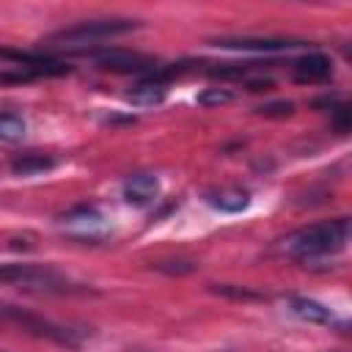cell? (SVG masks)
<instances>
[{
	"label": "cell",
	"instance_id": "6da1fadb",
	"mask_svg": "<svg viewBox=\"0 0 352 352\" xmlns=\"http://www.w3.org/2000/svg\"><path fill=\"white\" fill-rule=\"evenodd\" d=\"M346 242H349V220L338 217L330 223H319V226L294 231L292 236L283 239V250L300 261H311V258L338 253Z\"/></svg>",
	"mask_w": 352,
	"mask_h": 352
},
{
	"label": "cell",
	"instance_id": "7a4b0ae2",
	"mask_svg": "<svg viewBox=\"0 0 352 352\" xmlns=\"http://www.w3.org/2000/svg\"><path fill=\"white\" fill-rule=\"evenodd\" d=\"M135 28H138V22H132V19H88V22H80V25H72V28L52 33L50 41H55V44H94V41H104V38L129 33Z\"/></svg>",
	"mask_w": 352,
	"mask_h": 352
},
{
	"label": "cell",
	"instance_id": "3957f363",
	"mask_svg": "<svg viewBox=\"0 0 352 352\" xmlns=\"http://www.w3.org/2000/svg\"><path fill=\"white\" fill-rule=\"evenodd\" d=\"M60 226H63L69 234L80 236V239H102V236L110 231L107 217H104L96 206H77V209H72V212L60 220Z\"/></svg>",
	"mask_w": 352,
	"mask_h": 352
},
{
	"label": "cell",
	"instance_id": "277c9868",
	"mask_svg": "<svg viewBox=\"0 0 352 352\" xmlns=\"http://www.w3.org/2000/svg\"><path fill=\"white\" fill-rule=\"evenodd\" d=\"M91 58L102 66V69H113V72H132V74H148L154 69V60L138 52H126V50H102V52H91Z\"/></svg>",
	"mask_w": 352,
	"mask_h": 352
},
{
	"label": "cell",
	"instance_id": "5b68a950",
	"mask_svg": "<svg viewBox=\"0 0 352 352\" xmlns=\"http://www.w3.org/2000/svg\"><path fill=\"white\" fill-rule=\"evenodd\" d=\"M0 283H22V286H41L50 289L52 283H60L50 270L33 267V264H0Z\"/></svg>",
	"mask_w": 352,
	"mask_h": 352
},
{
	"label": "cell",
	"instance_id": "8992f818",
	"mask_svg": "<svg viewBox=\"0 0 352 352\" xmlns=\"http://www.w3.org/2000/svg\"><path fill=\"white\" fill-rule=\"evenodd\" d=\"M214 47H223V50H253V52H280V50L305 47V41H297V38H253V36H239V38H217Z\"/></svg>",
	"mask_w": 352,
	"mask_h": 352
},
{
	"label": "cell",
	"instance_id": "52a82bcc",
	"mask_svg": "<svg viewBox=\"0 0 352 352\" xmlns=\"http://www.w3.org/2000/svg\"><path fill=\"white\" fill-rule=\"evenodd\" d=\"M160 195V179L154 173H135L124 182V201L132 206H148Z\"/></svg>",
	"mask_w": 352,
	"mask_h": 352
},
{
	"label": "cell",
	"instance_id": "ba28073f",
	"mask_svg": "<svg viewBox=\"0 0 352 352\" xmlns=\"http://www.w3.org/2000/svg\"><path fill=\"white\" fill-rule=\"evenodd\" d=\"M206 204H209L212 209H217V212L234 214V212L248 209L250 192L242 190V187H220V190H209V192H206Z\"/></svg>",
	"mask_w": 352,
	"mask_h": 352
},
{
	"label": "cell",
	"instance_id": "9c48e42d",
	"mask_svg": "<svg viewBox=\"0 0 352 352\" xmlns=\"http://www.w3.org/2000/svg\"><path fill=\"white\" fill-rule=\"evenodd\" d=\"M289 311L294 316H300L302 322H311V324H333L336 322V314L327 305H322L316 300H308V297H292Z\"/></svg>",
	"mask_w": 352,
	"mask_h": 352
},
{
	"label": "cell",
	"instance_id": "30bf717a",
	"mask_svg": "<svg viewBox=\"0 0 352 352\" xmlns=\"http://www.w3.org/2000/svg\"><path fill=\"white\" fill-rule=\"evenodd\" d=\"M168 96L165 82H154V80H140L138 85H132V91H126V102L135 107H154L162 104Z\"/></svg>",
	"mask_w": 352,
	"mask_h": 352
},
{
	"label": "cell",
	"instance_id": "8fae6325",
	"mask_svg": "<svg viewBox=\"0 0 352 352\" xmlns=\"http://www.w3.org/2000/svg\"><path fill=\"white\" fill-rule=\"evenodd\" d=\"M294 72H297V80H324L333 74V63L322 52H308L294 63Z\"/></svg>",
	"mask_w": 352,
	"mask_h": 352
},
{
	"label": "cell",
	"instance_id": "7c38bea8",
	"mask_svg": "<svg viewBox=\"0 0 352 352\" xmlns=\"http://www.w3.org/2000/svg\"><path fill=\"white\" fill-rule=\"evenodd\" d=\"M50 168H55V160L47 154H22L11 162V170L16 176H33V173H44Z\"/></svg>",
	"mask_w": 352,
	"mask_h": 352
},
{
	"label": "cell",
	"instance_id": "4fadbf2b",
	"mask_svg": "<svg viewBox=\"0 0 352 352\" xmlns=\"http://www.w3.org/2000/svg\"><path fill=\"white\" fill-rule=\"evenodd\" d=\"M25 121L16 113H0V140L3 143H16L25 138Z\"/></svg>",
	"mask_w": 352,
	"mask_h": 352
},
{
	"label": "cell",
	"instance_id": "5bb4252c",
	"mask_svg": "<svg viewBox=\"0 0 352 352\" xmlns=\"http://www.w3.org/2000/svg\"><path fill=\"white\" fill-rule=\"evenodd\" d=\"M234 99V94L228 88H206L198 94V104L204 107H220V104H228Z\"/></svg>",
	"mask_w": 352,
	"mask_h": 352
},
{
	"label": "cell",
	"instance_id": "9a60e30c",
	"mask_svg": "<svg viewBox=\"0 0 352 352\" xmlns=\"http://www.w3.org/2000/svg\"><path fill=\"white\" fill-rule=\"evenodd\" d=\"M253 66H256V63H223V66L209 69V74H212V77H223V80H239V77H245Z\"/></svg>",
	"mask_w": 352,
	"mask_h": 352
},
{
	"label": "cell",
	"instance_id": "2e32d148",
	"mask_svg": "<svg viewBox=\"0 0 352 352\" xmlns=\"http://www.w3.org/2000/svg\"><path fill=\"white\" fill-rule=\"evenodd\" d=\"M292 110H294V104L292 102H270V104H261V107H256V113H261V116H292Z\"/></svg>",
	"mask_w": 352,
	"mask_h": 352
},
{
	"label": "cell",
	"instance_id": "e0dca14e",
	"mask_svg": "<svg viewBox=\"0 0 352 352\" xmlns=\"http://www.w3.org/2000/svg\"><path fill=\"white\" fill-rule=\"evenodd\" d=\"M267 88H272V80H253V82H248V91H267Z\"/></svg>",
	"mask_w": 352,
	"mask_h": 352
}]
</instances>
